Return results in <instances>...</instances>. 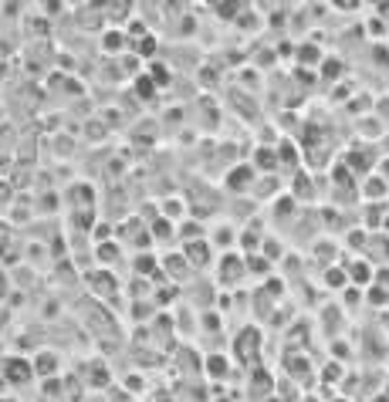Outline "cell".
<instances>
[{
    "label": "cell",
    "mask_w": 389,
    "mask_h": 402,
    "mask_svg": "<svg viewBox=\"0 0 389 402\" xmlns=\"http://www.w3.org/2000/svg\"><path fill=\"white\" fill-rule=\"evenodd\" d=\"M34 362H38V375H45V372H48V375H58V355H54V352H41Z\"/></svg>",
    "instance_id": "obj_1"
}]
</instances>
